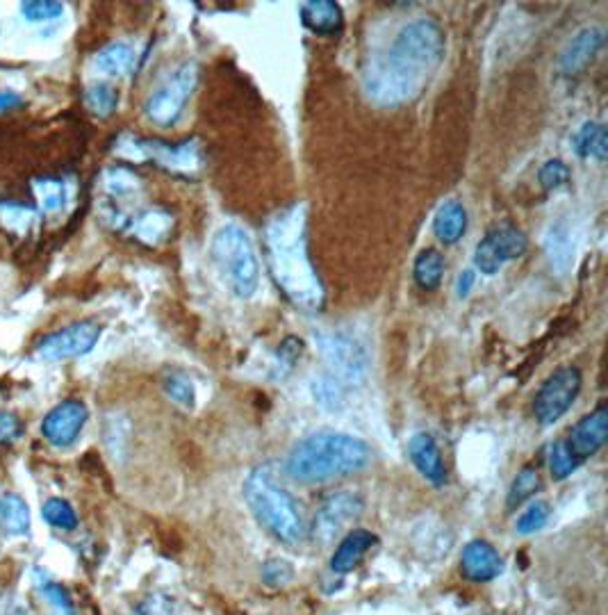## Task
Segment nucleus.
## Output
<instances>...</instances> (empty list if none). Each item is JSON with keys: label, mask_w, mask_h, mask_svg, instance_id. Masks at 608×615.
I'll return each instance as SVG.
<instances>
[{"label": "nucleus", "mask_w": 608, "mask_h": 615, "mask_svg": "<svg viewBox=\"0 0 608 615\" xmlns=\"http://www.w3.org/2000/svg\"><path fill=\"white\" fill-rule=\"evenodd\" d=\"M23 436V424L19 417L14 413H7V410H0V447L14 445L16 440H21Z\"/></svg>", "instance_id": "nucleus-40"}, {"label": "nucleus", "mask_w": 608, "mask_h": 615, "mask_svg": "<svg viewBox=\"0 0 608 615\" xmlns=\"http://www.w3.org/2000/svg\"><path fill=\"white\" fill-rule=\"evenodd\" d=\"M365 440L342 431H317L299 440L285 461V474L303 486L351 477L372 463Z\"/></svg>", "instance_id": "nucleus-3"}, {"label": "nucleus", "mask_w": 608, "mask_h": 615, "mask_svg": "<svg viewBox=\"0 0 608 615\" xmlns=\"http://www.w3.org/2000/svg\"><path fill=\"white\" fill-rule=\"evenodd\" d=\"M606 438H608V408L599 406L590 415L581 417V420L572 426L570 436L563 440L572 451V456L577 458L579 463H583L586 458L595 456L597 451L606 445Z\"/></svg>", "instance_id": "nucleus-14"}, {"label": "nucleus", "mask_w": 608, "mask_h": 615, "mask_svg": "<svg viewBox=\"0 0 608 615\" xmlns=\"http://www.w3.org/2000/svg\"><path fill=\"white\" fill-rule=\"evenodd\" d=\"M210 256L235 297L251 299L260 285V262L249 233L237 224H226L212 237Z\"/></svg>", "instance_id": "nucleus-5"}, {"label": "nucleus", "mask_w": 608, "mask_h": 615, "mask_svg": "<svg viewBox=\"0 0 608 615\" xmlns=\"http://www.w3.org/2000/svg\"><path fill=\"white\" fill-rule=\"evenodd\" d=\"M32 194L44 212H60L67 201V192H64L62 180L57 178H35L32 180Z\"/></svg>", "instance_id": "nucleus-27"}, {"label": "nucleus", "mask_w": 608, "mask_h": 615, "mask_svg": "<svg viewBox=\"0 0 608 615\" xmlns=\"http://www.w3.org/2000/svg\"><path fill=\"white\" fill-rule=\"evenodd\" d=\"M135 615H169V602L158 600V597H149V600L142 602Z\"/></svg>", "instance_id": "nucleus-43"}, {"label": "nucleus", "mask_w": 608, "mask_h": 615, "mask_svg": "<svg viewBox=\"0 0 608 615\" xmlns=\"http://www.w3.org/2000/svg\"><path fill=\"white\" fill-rule=\"evenodd\" d=\"M32 221H35V210L26 208V205H12V203L0 205V224H3L7 231H12L16 235L28 233Z\"/></svg>", "instance_id": "nucleus-33"}, {"label": "nucleus", "mask_w": 608, "mask_h": 615, "mask_svg": "<svg viewBox=\"0 0 608 615\" xmlns=\"http://www.w3.org/2000/svg\"><path fill=\"white\" fill-rule=\"evenodd\" d=\"M103 187L112 199H130V196L142 190V183H139V178L130 169L114 167L105 171Z\"/></svg>", "instance_id": "nucleus-28"}, {"label": "nucleus", "mask_w": 608, "mask_h": 615, "mask_svg": "<svg viewBox=\"0 0 608 615\" xmlns=\"http://www.w3.org/2000/svg\"><path fill=\"white\" fill-rule=\"evenodd\" d=\"M467 231V210L465 205L458 199L445 201L435 212L433 219V233L440 242L445 244H456L460 237Z\"/></svg>", "instance_id": "nucleus-21"}, {"label": "nucleus", "mask_w": 608, "mask_h": 615, "mask_svg": "<svg viewBox=\"0 0 608 615\" xmlns=\"http://www.w3.org/2000/svg\"><path fill=\"white\" fill-rule=\"evenodd\" d=\"M292 577H294L292 565L283 559L267 561L265 568H262V579H265L269 586H285L287 581H292Z\"/></svg>", "instance_id": "nucleus-39"}, {"label": "nucleus", "mask_w": 608, "mask_h": 615, "mask_svg": "<svg viewBox=\"0 0 608 615\" xmlns=\"http://www.w3.org/2000/svg\"><path fill=\"white\" fill-rule=\"evenodd\" d=\"M504 570V559L486 540H472L460 554V572L474 584H486L497 579Z\"/></svg>", "instance_id": "nucleus-15"}, {"label": "nucleus", "mask_w": 608, "mask_h": 615, "mask_svg": "<svg viewBox=\"0 0 608 615\" xmlns=\"http://www.w3.org/2000/svg\"><path fill=\"white\" fill-rule=\"evenodd\" d=\"M306 224L308 212L303 203L274 215L267 226V256L274 281L285 297L306 310H319L324 303V285L312 267Z\"/></svg>", "instance_id": "nucleus-2"}, {"label": "nucleus", "mask_w": 608, "mask_h": 615, "mask_svg": "<svg viewBox=\"0 0 608 615\" xmlns=\"http://www.w3.org/2000/svg\"><path fill=\"white\" fill-rule=\"evenodd\" d=\"M119 153L130 160H153L160 167L178 174H194L201 167V149L196 142H183L178 146L164 142H142V139H130V144L119 146Z\"/></svg>", "instance_id": "nucleus-9"}, {"label": "nucleus", "mask_w": 608, "mask_h": 615, "mask_svg": "<svg viewBox=\"0 0 608 615\" xmlns=\"http://www.w3.org/2000/svg\"><path fill=\"white\" fill-rule=\"evenodd\" d=\"M547 520H549V506L545 502H536L517 518L515 529L517 533H522V536H529V533H536L545 527Z\"/></svg>", "instance_id": "nucleus-37"}, {"label": "nucleus", "mask_w": 608, "mask_h": 615, "mask_svg": "<svg viewBox=\"0 0 608 615\" xmlns=\"http://www.w3.org/2000/svg\"><path fill=\"white\" fill-rule=\"evenodd\" d=\"M527 246H529L527 235H524L520 228H515L511 224L497 226L492 228L479 244H476L474 265L481 274L492 276L497 274L506 262L524 256V253H527Z\"/></svg>", "instance_id": "nucleus-10"}, {"label": "nucleus", "mask_w": 608, "mask_h": 615, "mask_svg": "<svg viewBox=\"0 0 608 615\" xmlns=\"http://www.w3.org/2000/svg\"><path fill=\"white\" fill-rule=\"evenodd\" d=\"M64 5L55 3V0H30V3H21V16L30 23H44L53 21L62 16Z\"/></svg>", "instance_id": "nucleus-35"}, {"label": "nucleus", "mask_w": 608, "mask_h": 615, "mask_svg": "<svg viewBox=\"0 0 608 615\" xmlns=\"http://www.w3.org/2000/svg\"><path fill=\"white\" fill-rule=\"evenodd\" d=\"M301 354H303V342L299 338H285L281 342V347H278V365L292 369L294 363L301 358Z\"/></svg>", "instance_id": "nucleus-41"}, {"label": "nucleus", "mask_w": 608, "mask_h": 615, "mask_svg": "<svg viewBox=\"0 0 608 615\" xmlns=\"http://www.w3.org/2000/svg\"><path fill=\"white\" fill-rule=\"evenodd\" d=\"M30 508L26 504V499L14 495H5L0 499V529L10 536H26L30 531Z\"/></svg>", "instance_id": "nucleus-24"}, {"label": "nucleus", "mask_w": 608, "mask_h": 615, "mask_svg": "<svg viewBox=\"0 0 608 615\" xmlns=\"http://www.w3.org/2000/svg\"><path fill=\"white\" fill-rule=\"evenodd\" d=\"M98 338H101V326L96 322H78L62 328V331L46 335V338L37 344L35 356L39 360H48V363L80 358L96 347Z\"/></svg>", "instance_id": "nucleus-12"}, {"label": "nucleus", "mask_w": 608, "mask_h": 615, "mask_svg": "<svg viewBox=\"0 0 608 615\" xmlns=\"http://www.w3.org/2000/svg\"><path fill=\"white\" fill-rule=\"evenodd\" d=\"M538 178L545 190H561L570 183V167L563 160H549L542 164Z\"/></svg>", "instance_id": "nucleus-36"}, {"label": "nucleus", "mask_w": 608, "mask_h": 615, "mask_svg": "<svg viewBox=\"0 0 608 615\" xmlns=\"http://www.w3.org/2000/svg\"><path fill=\"white\" fill-rule=\"evenodd\" d=\"M581 392V372L577 367H561L542 383L536 401H533V413L542 426L556 424L568 413Z\"/></svg>", "instance_id": "nucleus-8"}, {"label": "nucleus", "mask_w": 608, "mask_h": 615, "mask_svg": "<svg viewBox=\"0 0 608 615\" xmlns=\"http://www.w3.org/2000/svg\"><path fill=\"white\" fill-rule=\"evenodd\" d=\"M547 463H549V472H552L554 479H568L570 474L581 465L577 458L572 456V451L568 449V445H565V440H556L549 445Z\"/></svg>", "instance_id": "nucleus-32"}, {"label": "nucleus", "mask_w": 608, "mask_h": 615, "mask_svg": "<svg viewBox=\"0 0 608 615\" xmlns=\"http://www.w3.org/2000/svg\"><path fill=\"white\" fill-rule=\"evenodd\" d=\"M574 151L579 158L593 160V162H606L608 155V135L604 123L586 121L574 135Z\"/></svg>", "instance_id": "nucleus-23"}, {"label": "nucleus", "mask_w": 608, "mask_h": 615, "mask_svg": "<svg viewBox=\"0 0 608 615\" xmlns=\"http://www.w3.org/2000/svg\"><path fill=\"white\" fill-rule=\"evenodd\" d=\"M41 513H44V520L55 529L73 531L78 527V513L73 511V506L67 502V499L60 497L48 499L44 508H41Z\"/></svg>", "instance_id": "nucleus-30"}, {"label": "nucleus", "mask_w": 608, "mask_h": 615, "mask_svg": "<svg viewBox=\"0 0 608 615\" xmlns=\"http://www.w3.org/2000/svg\"><path fill=\"white\" fill-rule=\"evenodd\" d=\"M374 545H376V536L372 531H365V529L349 531L347 536L340 540V545L338 549H335V554L331 559L333 572H338V574L351 572L360 561H363V556Z\"/></svg>", "instance_id": "nucleus-18"}, {"label": "nucleus", "mask_w": 608, "mask_h": 615, "mask_svg": "<svg viewBox=\"0 0 608 615\" xmlns=\"http://www.w3.org/2000/svg\"><path fill=\"white\" fill-rule=\"evenodd\" d=\"M85 103L89 112L98 119L110 117V114L117 110L119 105V92L110 85H92L85 92Z\"/></svg>", "instance_id": "nucleus-29"}, {"label": "nucleus", "mask_w": 608, "mask_h": 615, "mask_svg": "<svg viewBox=\"0 0 608 615\" xmlns=\"http://www.w3.org/2000/svg\"><path fill=\"white\" fill-rule=\"evenodd\" d=\"M164 390H167V395L176 401V404L185 406V408H192L194 406V399H196V392H194V385L185 379V376L180 374H171L164 379Z\"/></svg>", "instance_id": "nucleus-38"}, {"label": "nucleus", "mask_w": 608, "mask_h": 615, "mask_svg": "<svg viewBox=\"0 0 608 615\" xmlns=\"http://www.w3.org/2000/svg\"><path fill=\"white\" fill-rule=\"evenodd\" d=\"M545 251L549 262L556 269V274H568L574 262V237L572 226L565 219H558L556 224L549 226L545 235Z\"/></svg>", "instance_id": "nucleus-20"}, {"label": "nucleus", "mask_w": 608, "mask_h": 615, "mask_svg": "<svg viewBox=\"0 0 608 615\" xmlns=\"http://www.w3.org/2000/svg\"><path fill=\"white\" fill-rule=\"evenodd\" d=\"M315 342L333 379L342 385H360L365 381L369 358L358 338L344 331H322L315 335Z\"/></svg>", "instance_id": "nucleus-6"}, {"label": "nucleus", "mask_w": 608, "mask_h": 615, "mask_svg": "<svg viewBox=\"0 0 608 615\" xmlns=\"http://www.w3.org/2000/svg\"><path fill=\"white\" fill-rule=\"evenodd\" d=\"M196 85H199V67L194 62H185L174 76L149 96L146 117L162 128L174 126L185 110V103L194 94Z\"/></svg>", "instance_id": "nucleus-7"}, {"label": "nucleus", "mask_w": 608, "mask_h": 615, "mask_svg": "<svg viewBox=\"0 0 608 615\" xmlns=\"http://www.w3.org/2000/svg\"><path fill=\"white\" fill-rule=\"evenodd\" d=\"M89 417L87 406L80 399H67L57 404L41 422V436L53 447H71L85 429Z\"/></svg>", "instance_id": "nucleus-13"}, {"label": "nucleus", "mask_w": 608, "mask_h": 615, "mask_svg": "<svg viewBox=\"0 0 608 615\" xmlns=\"http://www.w3.org/2000/svg\"><path fill=\"white\" fill-rule=\"evenodd\" d=\"M540 490V474L536 467H524V470L517 474L511 490H508L506 504L508 508H515L531 499Z\"/></svg>", "instance_id": "nucleus-31"}, {"label": "nucleus", "mask_w": 608, "mask_h": 615, "mask_svg": "<svg viewBox=\"0 0 608 615\" xmlns=\"http://www.w3.org/2000/svg\"><path fill=\"white\" fill-rule=\"evenodd\" d=\"M602 46H604V28L590 26L579 30L577 35L568 41V46L563 48L561 62H558L561 64V71L565 76H577V73H581L595 60L597 53L602 51Z\"/></svg>", "instance_id": "nucleus-16"}, {"label": "nucleus", "mask_w": 608, "mask_h": 615, "mask_svg": "<svg viewBox=\"0 0 608 615\" xmlns=\"http://www.w3.org/2000/svg\"><path fill=\"white\" fill-rule=\"evenodd\" d=\"M94 67L105 76H123L135 67V51L128 44H110L96 55Z\"/></svg>", "instance_id": "nucleus-25"}, {"label": "nucleus", "mask_w": 608, "mask_h": 615, "mask_svg": "<svg viewBox=\"0 0 608 615\" xmlns=\"http://www.w3.org/2000/svg\"><path fill=\"white\" fill-rule=\"evenodd\" d=\"M408 456L419 474L433 486H442L447 481V467L442 463V454L438 442L429 433H417L408 442Z\"/></svg>", "instance_id": "nucleus-17"}, {"label": "nucleus", "mask_w": 608, "mask_h": 615, "mask_svg": "<svg viewBox=\"0 0 608 615\" xmlns=\"http://www.w3.org/2000/svg\"><path fill=\"white\" fill-rule=\"evenodd\" d=\"M445 30L433 19H415L397 32L388 51L369 60L363 89L379 108H399L422 94L445 60Z\"/></svg>", "instance_id": "nucleus-1"}, {"label": "nucleus", "mask_w": 608, "mask_h": 615, "mask_svg": "<svg viewBox=\"0 0 608 615\" xmlns=\"http://www.w3.org/2000/svg\"><path fill=\"white\" fill-rule=\"evenodd\" d=\"M244 499L251 513L271 536L287 547H299L308 540V524L301 504L278 483L271 465H260L244 481Z\"/></svg>", "instance_id": "nucleus-4"}, {"label": "nucleus", "mask_w": 608, "mask_h": 615, "mask_svg": "<svg viewBox=\"0 0 608 615\" xmlns=\"http://www.w3.org/2000/svg\"><path fill=\"white\" fill-rule=\"evenodd\" d=\"M301 21L315 35H338L342 30V10L338 3L331 0H312V3L301 5Z\"/></svg>", "instance_id": "nucleus-19"}, {"label": "nucleus", "mask_w": 608, "mask_h": 615, "mask_svg": "<svg viewBox=\"0 0 608 615\" xmlns=\"http://www.w3.org/2000/svg\"><path fill=\"white\" fill-rule=\"evenodd\" d=\"M171 228H174V217L164 210H146L130 219L128 224V231L144 244H160L162 240H167Z\"/></svg>", "instance_id": "nucleus-22"}, {"label": "nucleus", "mask_w": 608, "mask_h": 615, "mask_svg": "<svg viewBox=\"0 0 608 615\" xmlns=\"http://www.w3.org/2000/svg\"><path fill=\"white\" fill-rule=\"evenodd\" d=\"M442 274H445V258H442V253L435 249H426L419 253L413 267V276L415 283L422 287V290H438L442 283Z\"/></svg>", "instance_id": "nucleus-26"}, {"label": "nucleus", "mask_w": 608, "mask_h": 615, "mask_svg": "<svg viewBox=\"0 0 608 615\" xmlns=\"http://www.w3.org/2000/svg\"><path fill=\"white\" fill-rule=\"evenodd\" d=\"M474 283H476V272L474 269H463L456 281V294L458 299H467L470 297V292L474 290Z\"/></svg>", "instance_id": "nucleus-42"}, {"label": "nucleus", "mask_w": 608, "mask_h": 615, "mask_svg": "<svg viewBox=\"0 0 608 615\" xmlns=\"http://www.w3.org/2000/svg\"><path fill=\"white\" fill-rule=\"evenodd\" d=\"M363 508L365 502L356 492H335L317 511L312 529H308V536L315 538L322 547H328L349 524L363 515Z\"/></svg>", "instance_id": "nucleus-11"}, {"label": "nucleus", "mask_w": 608, "mask_h": 615, "mask_svg": "<svg viewBox=\"0 0 608 615\" xmlns=\"http://www.w3.org/2000/svg\"><path fill=\"white\" fill-rule=\"evenodd\" d=\"M312 395H315V399L324 408L335 410L342 404V383L338 379H333L331 374L319 376V379H315V383H312Z\"/></svg>", "instance_id": "nucleus-34"}, {"label": "nucleus", "mask_w": 608, "mask_h": 615, "mask_svg": "<svg viewBox=\"0 0 608 615\" xmlns=\"http://www.w3.org/2000/svg\"><path fill=\"white\" fill-rule=\"evenodd\" d=\"M21 105V96L16 92H10V89H5V92H0V112H10L14 108H19Z\"/></svg>", "instance_id": "nucleus-44"}]
</instances>
